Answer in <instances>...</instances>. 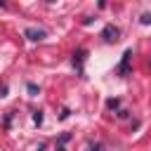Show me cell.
<instances>
[{
	"label": "cell",
	"mask_w": 151,
	"mask_h": 151,
	"mask_svg": "<svg viewBox=\"0 0 151 151\" xmlns=\"http://www.w3.org/2000/svg\"><path fill=\"white\" fill-rule=\"evenodd\" d=\"M130 59H132V50H125L123 59H120V66H118V76H127L130 73Z\"/></svg>",
	"instance_id": "cell-1"
},
{
	"label": "cell",
	"mask_w": 151,
	"mask_h": 151,
	"mask_svg": "<svg viewBox=\"0 0 151 151\" xmlns=\"http://www.w3.org/2000/svg\"><path fill=\"white\" fill-rule=\"evenodd\" d=\"M101 35H104V40H106V42H116V40H118V35H120V31H118L116 26H111V24H109V26L104 28V33H101Z\"/></svg>",
	"instance_id": "cell-2"
},
{
	"label": "cell",
	"mask_w": 151,
	"mask_h": 151,
	"mask_svg": "<svg viewBox=\"0 0 151 151\" xmlns=\"http://www.w3.org/2000/svg\"><path fill=\"white\" fill-rule=\"evenodd\" d=\"M24 35H26L28 40L38 42V40H42V38H45V31H42V28H26V31H24Z\"/></svg>",
	"instance_id": "cell-3"
},
{
	"label": "cell",
	"mask_w": 151,
	"mask_h": 151,
	"mask_svg": "<svg viewBox=\"0 0 151 151\" xmlns=\"http://www.w3.org/2000/svg\"><path fill=\"white\" fill-rule=\"evenodd\" d=\"M83 57H85V50H78V54H73V66H78L80 73H83Z\"/></svg>",
	"instance_id": "cell-4"
},
{
	"label": "cell",
	"mask_w": 151,
	"mask_h": 151,
	"mask_svg": "<svg viewBox=\"0 0 151 151\" xmlns=\"http://www.w3.org/2000/svg\"><path fill=\"white\" fill-rule=\"evenodd\" d=\"M33 123H35V125L42 123V113H40V111H33Z\"/></svg>",
	"instance_id": "cell-5"
},
{
	"label": "cell",
	"mask_w": 151,
	"mask_h": 151,
	"mask_svg": "<svg viewBox=\"0 0 151 151\" xmlns=\"http://www.w3.org/2000/svg\"><path fill=\"white\" fill-rule=\"evenodd\" d=\"M28 92H31V97H35L40 90H38V85H33V83H28Z\"/></svg>",
	"instance_id": "cell-6"
},
{
	"label": "cell",
	"mask_w": 151,
	"mask_h": 151,
	"mask_svg": "<svg viewBox=\"0 0 151 151\" xmlns=\"http://www.w3.org/2000/svg\"><path fill=\"white\" fill-rule=\"evenodd\" d=\"M118 104H120V101H118V99H109V101H106V106H109V109H116V106H118Z\"/></svg>",
	"instance_id": "cell-7"
},
{
	"label": "cell",
	"mask_w": 151,
	"mask_h": 151,
	"mask_svg": "<svg viewBox=\"0 0 151 151\" xmlns=\"http://www.w3.org/2000/svg\"><path fill=\"white\" fill-rule=\"evenodd\" d=\"M142 24H146V26H149V24H151V14H144V17H142Z\"/></svg>",
	"instance_id": "cell-8"
}]
</instances>
